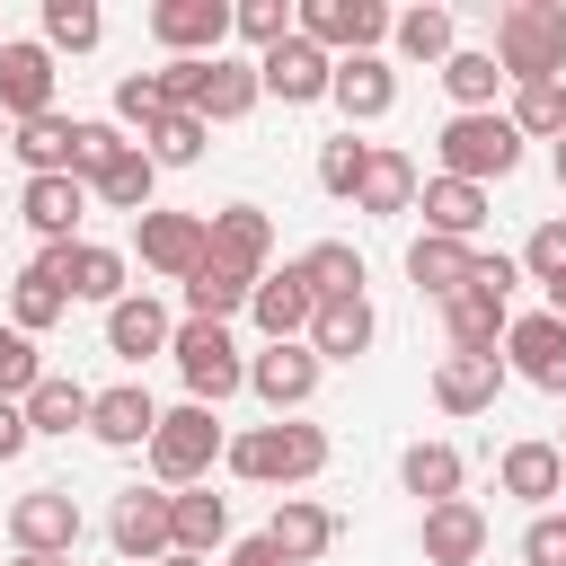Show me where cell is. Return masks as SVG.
<instances>
[{
    "label": "cell",
    "mask_w": 566,
    "mask_h": 566,
    "mask_svg": "<svg viewBox=\"0 0 566 566\" xmlns=\"http://www.w3.org/2000/svg\"><path fill=\"white\" fill-rule=\"evenodd\" d=\"M221 469H230V478H248V486H310V478L327 469V433H318V424H301V416H274V424L230 433Z\"/></svg>",
    "instance_id": "1"
},
{
    "label": "cell",
    "mask_w": 566,
    "mask_h": 566,
    "mask_svg": "<svg viewBox=\"0 0 566 566\" xmlns=\"http://www.w3.org/2000/svg\"><path fill=\"white\" fill-rule=\"evenodd\" d=\"M495 71L513 88L566 80V0H513V9H495Z\"/></svg>",
    "instance_id": "2"
},
{
    "label": "cell",
    "mask_w": 566,
    "mask_h": 566,
    "mask_svg": "<svg viewBox=\"0 0 566 566\" xmlns=\"http://www.w3.org/2000/svg\"><path fill=\"white\" fill-rule=\"evenodd\" d=\"M230 451V433H221V407H159V433H150V478L177 495V486H203L212 478V460Z\"/></svg>",
    "instance_id": "3"
},
{
    "label": "cell",
    "mask_w": 566,
    "mask_h": 566,
    "mask_svg": "<svg viewBox=\"0 0 566 566\" xmlns=\"http://www.w3.org/2000/svg\"><path fill=\"white\" fill-rule=\"evenodd\" d=\"M433 159H442V177H460V186H495V177L522 168V133H513V115H451V124L433 133Z\"/></svg>",
    "instance_id": "4"
},
{
    "label": "cell",
    "mask_w": 566,
    "mask_h": 566,
    "mask_svg": "<svg viewBox=\"0 0 566 566\" xmlns=\"http://www.w3.org/2000/svg\"><path fill=\"white\" fill-rule=\"evenodd\" d=\"M168 354H177V371H186V398H195V407H221V398H239V389H248V354H239V336H230V327H212V318H186Z\"/></svg>",
    "instance_id": "5"
},
{
    "label": "cell",
    "mask_w": 566,
    "mask_h": 566,
    "mask_svg": "<svg viewBox=\"0 0 566 566\" xmlns=\"http://www.w3.org/2000/svg\"><path fill=\"white\" fill-rule=\"evenodd\" d=\"M106 539L124 566H159L177 557V513H168V486H124L115 513H106Z\"/></svg>",
    "instance_id": "6"
},
{
    "label": "cell",
    "mask_w": 566,
    "mask_h": 566,
    "mask_svg": "<svg viewBox=\"0 0 566 566\" xmlns=\"http://www.w3.org/2000/svg\"><path fill=\"white\" fill-rule=\"evenodd\" d=\"M389 9L380 0H301V35L318 44V53H336V62H354V53H380L389 44Z\"/></svg>",
    "instance_id": "7"
},
{
    "label": "cell",
    "mask_w": 566,
    "mask_h": 566,
    "mask_svg": "<svg viewBox=\"0 0 566 566\" xmlns=\"http://www.w3.org/2000/svg\"><path fill=\"white\" fill-rule=\"evenodd\" d=\"M133 256H142L159 283H186V274L212 256V230H203V212H159V203H150V212L133 221Z\"/></svg>",
    "instance_id": "8"
},
{
    "label": "cell",
    "mask_w": 566,
    "mask_h": 566,
    "mask_svg": "<svg viewBox=\"0 0 566 566\" xmlns=\"http://www.w3.org/2000/svg\"><path fill=\"white\" fill-rule=\"evenodd\" d=\"M9 539H18V557H80V495L71 486H27L9 504Z\"/></svg>",
    "instance_id": "9"
},
{
    "label": "cell",
    "mask_w": 566,
    "mask_h": 566,
    "mask_svg": "<svg viewBox=\"0 0 566 566\" xmlns=\"http://www.w3.org/2000/svg\"><path fill=\"white\" fill-rule=\"evenodd\" d=\"M35 265H44L71 301H97V310H115V301H124V274H133L124 248H106V239H62V248H44Z\"/></svg>",
    "instance_id": "10"
},
{
    "label": "cell",
    "mask_w": 566,
    "mask_h": 566,
    "mask_svg": "<svg viewBox=\"0 0 566 566\" xmlns=\"http://www.w3.org/2000/svg\"><path fill=\"white\" fill-rule=\"evenodd\" d=\"M150 35L168 62H212L230 44V0H150Z\"/></svg>",
    "instance_id": "11"
},
{
    "label": "cell",
    "mask_w": 566,
    "mask_h": 566,
    "mask_svg": "<svg viewBox=\"0 0 566 566\" xmlns=\"http://www.w3.org/2000/svg\"><path fill=\"white\" fill-rule=\"evenodd\" d=\"M53 53H44V35H9L0 44V115L9 124H35V115H53Z\"/></svg>",
    "instance_id": "12"
},
{
    "label": "cell",
    "mask_w": 566,
    "mask_h": 566,
    "mask_svg": "<svg viewBox=\"0 0 566 566\" xmlns=\"http://www.w3.org/2000/svg\"><path fill=\"white\" fill-rule=\"evenodd\" d=\"M504 371L531 380V389H548V398H566V318H548V310L513 318L504 327Z\"/></svg>",
    "instance_id": "13"
},
{
    "label": "cell",
    "mask_w": 566,
    "mask_h": 566,
    "mask_svg": "<svg viewBox=\"0 0 566 566\" xmlns=\"http://www.w3.org/2000/svg\"><path fill=\"white\" fill-rule=\"evenodd\" d=\"M248 318L265 327V345H310V318H318L310 274H301V265H265V283H256V301H248Z\"/></svg>",
    "instance_id": "14"
},
{
    "label": "cell",
    "mask_w": 566,
    "mask_h": 566,
    "mask_svg": "<svg viewBox=\"0 0 566 566\" xmlns=\"http://www.w3.org/2000/svg\"><path fill=\"white\" fill-rule=\"evenodd\" d=\"M318 380H327V363H318L310 345H265V354H248V389H256L274 416H301V407L318 398Z\"/></svg>",
    "instance_id": "15"
},
{
    "label": "cell",
    "mask_w": 566,
    "mask_h": 566,
    "mask_svg": "<svg viewBox=\"0 0 566 566\" xmlns=\"http://www.w3.org/2000/svg\"><path fill=\"white\" fill-rule=\"evenodd\" d=\"M256 80H265V97H283V106H318V97L336 88V53H318L310 35H292V44L256 53Z\"/></svg>",
    "instance_id": "16"
},
{
    "label": "cell",
    "mask_w": 566,
    "mask_h": 566,
    "mask_svg": "<svg viewBox=\"0 0 566 566\" xmlns=\"http://www.w3.org/2000/svg\"><path fill=\"white\" fill-rule=\"evenodd\" d=\"M504 354H442L433 363V407L442 416H486L495 398H504Z\"/></svg>",
    "instance_id": "17"
},
{
    "label": "cell",
    "mask_w": 566,
    "mask_h": 566,
    "mask_svg": "<svg viewBox=\"0 0 566 566\" xmlns=\"http://www.w3.org/2000/svg\"><path fill=\"white\" fill-rule=\"evenodd\" d=\"M416 548H424V566H478V557H486V513H478L469 495H451V504H424V522H416Z\"/></svg>",
    "instance_id": "18"
},
{
    "label": "cell",
    "mask_w": 566,
    "mask_h": 566,
    "mask_svg": "<svg viewBox=\"0 0 566 566\" xmlns=\"http://www.w3.org/2000/svg\"><path fill=\"white\" fill-rule=\"evenodd\" d=\"M97 195L80 186V177H27L18 186V221L44 239V248H62V239H80V212H88Z\"/></svg>",
    "instance_id": "19"
},
{
    "label": "cell",
    "mask_w": 566,
    "mask_h": 566,
    "mask_svg": "<svg viewBox=\"0 0 566 566\" xmlns=\"http://www.w3.org/2000/svg\"><path fill=\"white\" fill-rule=\"evenodd\" d=\"M88 433H97L106 451H150V433H159V398H150L142 380H115V389H97Z\"/></svg>",
    "instance_id": "20"
},
{
    "label": "cell",
    "mask_w": 566,
    "mask_h": 566,
    "mask_svg": "<svg viewBox=\"0 0 566 566\" xmlns=\"http://www.w3.org/2000/svg\"><path fill=\"white\" fill-rule=\"evenodd\" d=\"M495 486H504V495H522L531 513H557V495H566V451H557V442H504Z\"/></svg>",
    "instance_id": "21"
},
{
    "label": "cell",
    "mask_w": 566,
    "mask_h": 566,
    "mask_svg": "<svg viewBox=\"0 0 566 566\" xmlns=\"http://www.w3.org/2000/svg\"><path fill=\"white\" fill-rule=\"evenodd\" d=\"M203 230H212V256L221 265L265 274V256H274V212L265 203H221V212H203Z\"/></svg>",
    "instance_id": "22"
},
{
    "label": "cell",
    "mask_w": 566,
    "mask_h": 566,
    "mask_svg": "<svg viewBox=\"0 0 566 566\" xmlns=\"http://www.w3.org/2000/svg\"><path fill=\"white\" fill-rule=\"evenodd\" d=\"M177 345V318L150 301V292H124L115 310H106V354H124V363H150V354H168Z\"/></svg>",
    "instance_id": "23"
},
{
    "label": "cell",
    "mask_w": 566,
    "mask_h": 566,
    "mask_svg": "<svg viewBox=\"0 0 566 566\" xmlns=\"http://www.w3.org/2000/svg\"><path fill=\"white\" fill-rule=\"evenodd\" d=\"M265 539H274L292 566H318V557L336 548V513H327L318 495H274V522H265Z\"/></svg>",
    "instance_id": "24"
},
{
    "label": "cell",
    "mask_w": 566,
    "mask_h": 566,
    "mask_svg": "<svg viewBox=\"0 0 566 566\" xmlns=\"http://www.w3.org/2000/svg\"><path fill=\"white\" fill-rule=\"evenodd\" d=\"M336 106H345V124H380L389 106H398V71H389V53H354V62H336V88H327Z\"/></svg>",
    "instance_id": "25"
},
{
    "label": "cell",
    "mask_w": 566,
    "mask_h": 566,
    "mask_svg": "<svg viewBox=\"0 0 566 566\" xmlns=\"http://www.w3.org/2000/svg\"><path fill=\"white\" fill-rule=\"evenodd\" d=\"M416 212H424V230H433V239H469V248H478V230H486V186L424 177V186H416Z\"/></svg>",
    "instance_id": "26"
},
{
    "label": "cell",
    "mask_w": 566,
    "mask_h": 566,
    "mask_svg": "<svg viewBox=\"0 0 566 566\" xmlns=\"http://www.w3.org/2000/svg\"><path fill=\"white\" fill-rule=\"evenodd\" d=\"M478 256H486V248H469V239H433V230H424V239L407 248V283L433 292V301H460L469 274H478Z\"/></svg>",
    "instance_id": "27"
},
{
    "label": "cell",
    "mask_w": 566,
    "mask_h": 566,
    "mask_svg": "<svg viewBox=\"0 0 566 566\" xmlns=\"http://www.w3.org/2000/svg\"><path fill=\"white\" fill-rule=\"evenodd\" d=\"M416 159L407 150H389V142H371V168H363V195H354V212H371V221H398V212H416Z\"/></svg>",
    "instance_id": "28"
},
{
    "label": "cell",
    "mask_w": 566,
    "mask_h": 566,
    "mask_svg": "<svg viewBox=\"0 0 566 566\" xmlns=\"http://www.w3.org/2000/svg\"><path fill=\"white\" fill-rule=\"evenodd\" d=\"M256 283H265V274H239V265L203 256V265L186 274V318H212V327H230V318L256 301Z\"/></svg>",
    "instance_id": "29"
},
{
    "label": "cell",
    "mask_w": 566,
    "mask_h": 566,
    "mask_svg": "<svg viewBox=\"0 0 566 566\" xmlns=\"http://www.w3.org/2000/svg\"><path fill=\"white\" fill-rule=\"evenodd\" d=\"M442 327H451V354H504V327H513V301H495V292H460V301H442Z\"/></svg>",
    "instance_id": "30"
},
{
    "label": "cell",
    "mask_w": 566,
    "mask_h": 566,
    "mask_svg": "<svg viewBox=\"0 0 566 566\" xmlns=\"http://www.w3.org/2000/svg\"><path fill=\"white\" fill-rule=\"evenodd\" d=\"M371 336H380V318H371L363 292L354 301H318V318H310V354L318 363H354V354H371Z\"/></svg>",
    "instance_id": "31"
},
{
    "label": "cell",
    "mask_w": 566,
    "mask_h": 566,
    "mask_svg": "<svg viewBox=\"0 0 566 566\" xmlns=\"http://www.w3.org/2000/svg\"><path fill=\"white\" fill-rule=\"evenodd\" d=\"M389 53L398 62H424V71H442L451 53H460V18L433 0V9H398V27H389Z\"/></svg>",
    "instance_id": "32"
},
{
    "label": "cell",
    "mask_w": 566,
    "mask_h": 566,
    "mask_svg": "<svg viewBox=\"0 0 566 566\" xmlns=\"http://www.w3.org/2000/svg\"><path fill=\"white\" fill-rule=\"evenodd\" d=\"M460 478H469V460H460L451 442H407V451H398V486H407L416 504H451Z\"/></svg>",
    "instance_id": "33"
},
{
    "label": "cell",
    "mask_w": 566,
    "mask_h": 566,
    "mask_svg": "<svg viewBox=\"0 0 566 566\" xmlns=\"http://www.w3.org/2000/svg\"><path fill=\"white\" fill-rule=\"evenodd\" d=\"M168 513H177V548H186V557L230 548V495H212V486H177Z\"/></svg>",
    "instance_id": "34"
},
{
    "label": "cell",
    "mask_w": 566,
    "mask_h": 566,
    "mask_svg": "<svg viewBox=\"0 0 566 566\" xmlns=\"http://www.w3.org/2000/svg\"><path fill=\"white\" fill-rule=\"evenodd\" d=\"M71 142H80V115H62V106H53V115L18 124V142H9V150H18V168H27V177H71Z\"/></svg>",
    "instance_id": "35"
},
{
    "label": "cell",
    "mask_w": 566,
    "mask_h": 566,
    "mask_svg": "<svg viewBox=\"0 0 566 566\" xmlns=\"http://www.w3.org/2000/svg\"><path fill=\"white\" fill-rule=\"evenodd\" d=\"M88 407H97V389H80L71 371H44L27 389V424L35 433H88Z\"/></svg>",
    "instance_id": "36"
},
{
    "label": "cell",
    "mask_w": 566,
    "mask_h": 566,
    "mask_svg": "<svg viewBox=\"0 0 566 566\" xmlns=\"http://www.w3.org/2000/svg\"><path fill=\"white\" fill-rule=\"evenodd\" d=\"M88 195H97L106 212H133V221H142V212H150V195H159V159L133 142V150H124V159H115V168L88 186Z\"/></svg>",
    "instance_id": "37"
},
{
    "label": "cell",
    "mask_w": 566,
    "mask_h": 566,
    "mask_svg": "<svg viewBox=\"0 0 566 566\" xmlns=\"http://www.w3.org/2000/svg\"><path fill=\"white\" fill-rule=\"evenodd\" d=\"M442 88H451V106H460V115H495L504 71H495V53H469V44H460V53L442 62Z\"/></svg>",
    "instance_id": "38"
},
{
    "label": "cell",
    "mask_w": 566,
    "mask_h": 566,
    "mask_svg": "<svg viewBox=\"0 0 566 566\" xmlns=\"http://www.w3.org/2000/svg\"><path fill=\"white\" fill-rule=\"evenodd\" d=\"M265 97V80H256V62H212V80H203V124H239L248 106Z\"/></svg>",
    "instance_id": "39"
},
{
    "label": "cell",
    "mask_w": 566,
    "mask_h": 566,
    "mask_svg": "<svg viewBox=\"0 0 566 566\" xmlns=\"http://www.w3.org/2000/svg\"><path fill=\"white\" fill-rule=\"evenodd\" d=\"M203 142H212V124H203L195 106H168V115L142 133V150H150L159 168H195V159H203Z\"/></svg>",
    "instance_id": "40"
},
{
    "label": "cell",
    "mask_w": 566,
    "mask_h": 566,
    "mask_svg": "<svg viewBox=\"0 0 566 566\" xmlns=\"http://www.w3.org/2000/svg\"><path fill=\"white\" fill-rule=\"evenodd\" d=\"M301 274H310L318 301H354V292H363V248H354V239H318V248L301 256Z\"/></svg>",
    "instance_id": "41"
},
{
    "label": "cell",
    "mask_w": 566,
    "mask_h": 566,
    "mask_svg": "<svg viewBox=\"0 0 566 566\" xmlns=\"http://www.w3.org/2000/svg\"><path fill=\"white\" fill-rule=\"evenodd\" d=\"M62 310H71V292H62V283H53L44 265H27V274L9 283V327H18V336H44V327H53Z\"/></svg>",
    "instance_id": "42"
},
{
    "label": "cell",
    "mask_w": 566,
    "mask_h": 566,
    "mask_svg": "<svg viewBox=\"0 0 566 566\" xmlns=\"http://www.w3.org/2000/svg\"><path fill=\"white\" fill-rule=\"evenodd\" d=\"M513 133L522 142H566V80H531V88H513Z\"/></svg>",
    "instance_id": "43"
},
{
    "label": "cell",
    "mask_w": 566,
    "mask_h": 566,
    "mask_svg": "<svg viewBox=\"0 0 566 566\" xmlns=\"http://www.w3.org/2000/svg\"><path fill=\"white\" fill-rule=\"evenodd\" d=\"M230 35H248L256 53H274V44L301 35V0H230Z\"/></svg>",
    "instance_id": "44"
},
{
    "label": "cell",
    "mask_w": 566,
    "mask_h": 566,
    "mask_svg": "<svg viewBox=\"0 0 566 566\" xmlns=\"http://www.w3.org/2000/svg\"><path fill=\"white\" fill-rule=\"evenodd\" d=\"M97 35H106L97 0H44V53H97Z\"/></svg>",
    "instance_id": "45"
},
{
    "label": "cell",
    "mask_w": 566,
    "mask_h": 566,
    "mask_svg": "<svg viewBox=\"0 0 566 566\" xmlns=\"http://www.w3.org/2000/svg\"><path fill=\"white\" fill-rule=\"evenodd\" d=\"M124 150H133V142H124V124H115V115H80V142H71V177H80V186H97V177H106Z\"/></svg>",
    "instance_id": "46"
},
{
    "label": "cell",
    "mask_w": 566,
    "mask_h": 566,
    "mask_svg": "<svg viewBox=\"0 0 566 566\" xmlns=\"http://www.w3.org/2000/svg\"><path fill=\"white\" fill-rule=\"evenodd\" d=\"M363 168H371V142H354V133L318 142V186H327L336 203H354V195H363Z\"/></svg>",
    "instance_id": "47"
},
{
    "label": "cell",
    "mask_w": 566,
    "mask_h": 566,
    "mask_svg": "<svg viewBox=\"0 0 566 566\" xmlns=\"http://www.w3.org/2000/svg\"><path fill=\"white\" fill-rule=\"evenodd\" d=\"M522 283H539V292H548V283H566V212H557V221H539V230L522 239Z\"/></svg>",
    "instance_id": "48"
},
{
    "label": "cell",
    "mask_w": 566,
    "mask_h": 566,
    "mask_svg": "<svg viewBox=\"0 0 566 566\" xmlns=\"http://www.w3.org/2000/svg\"><path fill=\"white\" fill-rule=\"evenodd\" d=\"M159 115H168V97H159V71H124V80H115V124L150 133Z\"/></svg>",
    "instance_id": "49"
},
{
    "label": "cell",
    "mask_w": 566,
    "mask_h": 566,
    "mask_svg": "<svg viewBox=\"0 0 566 566\" xmlns=\"http://www.w3.org/2000/svg\"><path fill=\"white\" fill-rule=\"evenodd\" d=\"M44 380V363H35V336H18L9 318H0V398H18L27 407V389Z\"/></svg>",
    "instance_id": "50"
},
{
    "label": "cell",
    "mask_w": 566,
    "mask_h": 566,
    "mask_svg": "<svg viewBox=\"0 0 566 566\" xmlns=\"http://www.w3.org/2000/svg\"><path fill=\"white\" fill-rule=\"evenodd\" d=\"M522 566H566V513H531L522 522Z\"/></svg>",
    "instance_id": "51"
},
{
    "label": "cell",
    "mask_w": 566,
    "mask_h": 566,
    "mask_svg": "<svg viewBox=\"0 0 566 566\" xmlns=\"http://www.w3.org/2000/svg\"><path fill=\"white\" fill-rule=\"evenodd\" d=\"M27 442H35V424H27V407H18V398H0V460H18Z\"/></svg>",
    "instance_id": "52"
},
{
    "label": "cell",
    "mask_w": 566,
    "mask_h": 566,
    "mask_svg": "<svg viewBox=\"0 0 566 566\" xmlns=\"http://www.w3.org/2000/svg\"><path fill=\"white\" fill-rule=\"evenodd\" d=\"M221 566H292V557H283V548L256 531V539H230V557H221Z\"/></svg>",
    "instance_id": "53"
},
{
    "label": "cell",
    "mask_w": 566,
    "mask_h": 566,
    "mask_svg": "<svg viewBox=\"0 0 566 566\" xmlns=\"http://www.w3.org/2000/svg\"><path fill=\"white\" fill-rule=\"evenodd\" d=\"M548 318H566V283H548Z\"/></svg>",
    "instance_id": "54"
},
{
    "label": "cell",
    "mask_w": 566,
    "mask_h": 566,
    "mask_svg": "<svg viewBox=\"0 0 566 566\" xmlns=\"http://www.w3.org/2000/svg\"><path fill=\"white\" fill-rule=\"evenodd\" d=\"M9 566H80V557H9Z\"/></svg>",
    "instance_id": "55"
},
{
    "label": "cell",
    "mask_w": 566,
    "mask_h": 566,
    "mask_svg": "<svg viewBox=\"0 0 566 566\" xmlns=\"http://www.w3.org/2000/svg\"><path fill=\"white\" fill-rule=\"evenodd\" d=\"M159 566H212V557H186V548H177V557H159Z\"/></svg>",
    "instance_id": "56"
},
{
    "label": "cell",
    "mask_w": 566,
    "mask_h": 566,
    "mask_svg": "<svg viewBox=\"0 0 566 566\" xmlns=\"http://www.w3.org/2000/svg\"><path fill=\"white\" fill-rule=\"evenodd\" d=\"M9 142H18V124H9V115H0V150H9Z\"/></svg>",
    "instance_id": "57"
},
{
    "label": "cell",
    "mask_w": 566,
    "mask_h": 566,
    "mask_svg": "<svg viewBox=\"0 0 566 566\" xmlns=\"http://www.w3.org/2000/svg\"><path fill=\"white\" fill-rule=\"evenodd\" d=\"M557 186H566V142H557Z\"/></svg>",
    "instance_id": "58"
},
{
    "label": "cell",
    "mask_w": 566,
    "mask_h": 566,
    "mask_svg": "<svg viewBox=\"0 0 566 566\" xmlns=\"http://www.w3.org/2000/svg\"><path fill=\"white\" fill-rule=\"evenodd\" d=\"M0 44H9V18H0Z\"/></svg>",
    "instance_id": "59"
},
{
    "label": "cell",
    "mask_w": 566,
    "mask_h": 566,
    "mask_svg": "<svg viewBox=\"0 0 566 566\" xmlns=\"http://www.w3.org/2000/svg\"><path fill=\"white\" fill-rule=\"evenodd\" d=\"M557 451H566V442H557Z\"/></svg>",
    "instance_id": "60"
}]
</instances>
